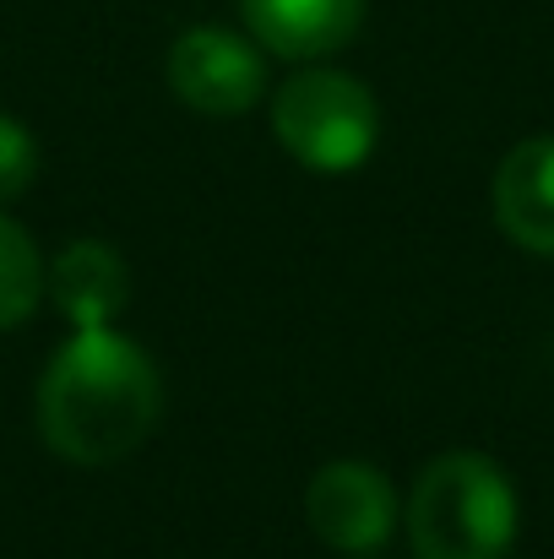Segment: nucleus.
Segmentation results:
<instances>
[{"label": "nucleus", "mask_w": 554, "mask_h": 559, "mask_svg": "<svg viewBox=\"0 0 554 559\" xmlns=\"http://www.w3.org/2000/svg\"><path fill=\"white\" fill-rule=\"evenodd\" d=\"M495 223L511 245L554 255V136L517 142L495 169Z\"/></svg>", "instance_id": "nucleus-8"}, {"label": "nucleus", "mask_w": 554, "mask_h": 559, "mask_svg": "<svg viewBox=\"0 0 554 559\" xmlns=\"http://www.w3.org/2000/svg\"><path fill=\"white\" fill-rule=\"evenodd\" d=\"M44 294L71 321V332L115 326V316L131 305V266H126V255L115 245L76 239L44 266Z\"/></svg>", "instance_id": "nucleus-6"}, {"label": "nucleus", "mask_w": 554, "mask_h": 559, "mask_svg": "<svg viewBox=\"0 0 554 559\" xmlns=\"http://www.w3.org/2000/svg\"><path fill=\"white\" fill-rule=\"evenodd\" d=\"M272 131L294 164L316 175H354L380 147V104L359 76L316 66L278 87Z\"/></svg>", "instance_id": "nucleus-3"}, {"label": "nucleus", "mask_w": 554, "mask_h": 559, "mask_svg": "<svg viewBox=\"0 0 554 559\" xmlns=\"http://www.w3.org/2000/svg\"><path fill=\"white\" fill-rule=\"evenodd\" d=\"M44 299V255L22 223L0 212V332L22 326Z\"/></svg>", "instance_id": "nucleus-9"}, {"label": "nucleus", "mask_w": 554, "mask_h": 559, "mask_svg": "<svg viewBox=\"0 0 554 559\" xmlns=\"http://www.w3.org/2000/svg\"><path fill=\"white\" fill-rule=\"evenodd\" d=\"M250 38L278 60H327L354 44L365 0H239Z\"/></svg>", "instance_id": "nucleus-7"}, {"label": "nucleus", "mask_w": 554, "mask_h": 559, "mask_svg": "<svg viewBox=\"0 0 554 559\" xmlns=\"http://www.w3.org/2000/svg\"><path fill=\"white\" fill-rule=\"evenodd\" d=\"M517 527V484L484 451H446L413 484L408 538L419 559H506Z\"/></svg>", "instance_id": "nucleus-2"}, {"label": "nucleus", "mask_w": 554, "mask_h": 559, "mask_svg": "<svg viewBox=\"0 0 554 559\" xmlns=\"http://www.w3.org/2000/svg\"><path fill=\"white\" fill-rule=\"evenodd\" d=\"M305 516L338 555H375L397 527V489L375 462H327L305 489Z\"/></svg>", "instance_id": "nucleus-5"}, {"label": "nucleus", "mask_w": 554, "mask_h": 559, "mask_svg": "<svg viewBox=\"0 0 554 559\" xmlns=\"http://www.w3.org/2000/svg\"><path fill=\"white\" fill-rule=\"evenodd\" d=\"M38 180V142L16 115H0V206H11Z\"/></svg>", "instance_id": "nucleus-10"}, {"label": "nucleus", "mask_w": 554, "mask_h": 559, "mask_svg": "<svg viewBox=\"0 0 554 559\" xmlns=\"http://www.w3.org/2000/svg\"><path fill=\"white\" fill-rule=\"evenodd\" d=\"M169 87L196 115H212V120L245 115L267 93L261 44L228 27H185L169 49Z\"/></svg>", "instance_id": "nucleus-4"}, {"label": "nucleus", "mask_w": 554, "mask_h": 559, "mask_svg": "<svg viewBox=\"0 0 554 559\" xmlns=\"http://www.w3.org/2000/svg\"><path fill=\"white\" fill-rule=\"evenodd\" d=\"M164 413V380L142 343L115 326L71 332L38 380V435L76 467L131 456Z\"/></svg>", "instance_id": "nucleus-1"}]
</instances>
